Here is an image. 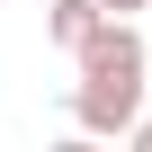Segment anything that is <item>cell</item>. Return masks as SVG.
Segmentation results:
<instances>
[{
  "label": "cell",
  "instance_id": "cell-3",
  "mask_svg": "<svg viewBox=\"0 0 152 152\" xmlns=\"http://www.w3.org/2000/svg\"><path fill=\"white\" fill-rule=\"evenodd\" d=\"M99 9H107V18H134V9H152V0H99Z\"/></svg>",
  "mask_w": 152,
  "mask_h": 152
},
{
  "label": "cell",
  "instance_id": "cell-1",
  "mask_svg": "<svg viewBox=\"0 0 152 152\" xmlns=\"http://www.w3.org/2000/svg\"><path fill=\"white\" fill-rule=\"evenodd\" d=\"M99 18H107V9H99V0H45V36H54L63 54H72V45H81V36L99 27Z\"/></svg>",
  "mask_w": 152,
  "mask_h": 152
},
{
  "label": "cell",
  "instance_id": "cell-2",
  "mask_svg": "<svg viewBox=\"0 0 152 152\" xmlns=\"http://www.w3.org/2000/svg\"><path fill=\"white\" fill-rule=\"evenodd\" d=\"M125 143H134V152H152V116H134V125H125Z\"/></svg>",
  "mask_w": 152,
  "mask_h": 152
}]
</instances>
